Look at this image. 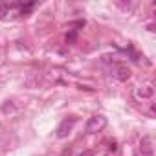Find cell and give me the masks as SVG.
Returning a JSON list of instances; mask_svg holds the SVG:
<instances>
[{"label":"cell","instance_id":"3","mask_svg":"<svg viewBox=\"0 0 156 156\" xmlns=\"http://www.w3.org/2000/svg\"><path fill=\"white\" fill-rule=\"evenodd\" d=\"M75 123H77V118H73V116L64 118V119L61 121V125L57 127V130H55L57 138H66V136L72 132V129H73V125H75Z\"/></svg>","mask_w":156,"mask_h":156},{"label":"cell","instance_id":"7","mask_svg":"<svg viewBox=\"0 0 156 156\" xmlns=\"http://www.w3.org/2000/svg\"><path fill=\"white\" fill-rule=\"evenodd\" d=\"M79 156H94V152H92V151H85V152H81Z\"/></svg>","mask_w":156,"mask_h":156},{"label":"cell","instance_id":"5","mask_svg":"<svg viewBox=\"0 0 156 156\" xmlns=\"http://www.w3.org/2000/svg\"><path fill=\"white\" fill-rule=\"evenodd\" d=\"M140 152L143 156H154V143L151 136H143L140 141Z\"/></svg>","mask_w":156,"mask_h":156},{"label":"cell","instance_id":"1","mask_svg":"<svg viewBox=\"0 0 156 156\" xmlns=\"http://www.w3.org/2000/svg\"><path fill=\"white\" fill-rule=\"evenodd\" d=\"M105 127H107V118L101 116V114H96V116L88 118V121L85 125V130L88 134H96V132H101Z\"/></svg>","mask_w":156,"mask_h":156},{"label":"cell","instance_id":"4","mask_svg":"<svg viewBox=\"0 0 156 156\" xmlns=\"http://www.w3.org/2000/svg\"><path fill=\"white\" fill-rule=\"evenodd\" d=\"M152 96H154V88H152L151 83H145V85H141V87H138V88L134 90V98H136L138 101H141V99H151Z\"/></svg>","mask_w":156,"mask_h":156},{"label":"cell","instance_id":"6","mask_svg":"<svg viewBox=\"0 0 156 156\" xmlns=\"http://www.w3.org/2000/svg\"><path fill=\"white\" fill-rule=\"evenodd\" d=\"M77 39V30H70V33H66V44H73Z\"/></svg>","mask_w":156,"mask_h":156},{"label":"cell","instance_id":"2","mask_svg":"<svg viewBox=\"0 0 156 156\" xmlns=\"http://www.w3.org/2000/svg\"><path fill=\"white\" fill-rule=\"evenodd\" d=\"M110 73H112V77L116 81H129L130 79V68L127 66V64H121V62H118V64H114L112 68H110Z\"/></svg>","mask_w":156,"mask_h":156}]
</instances>
